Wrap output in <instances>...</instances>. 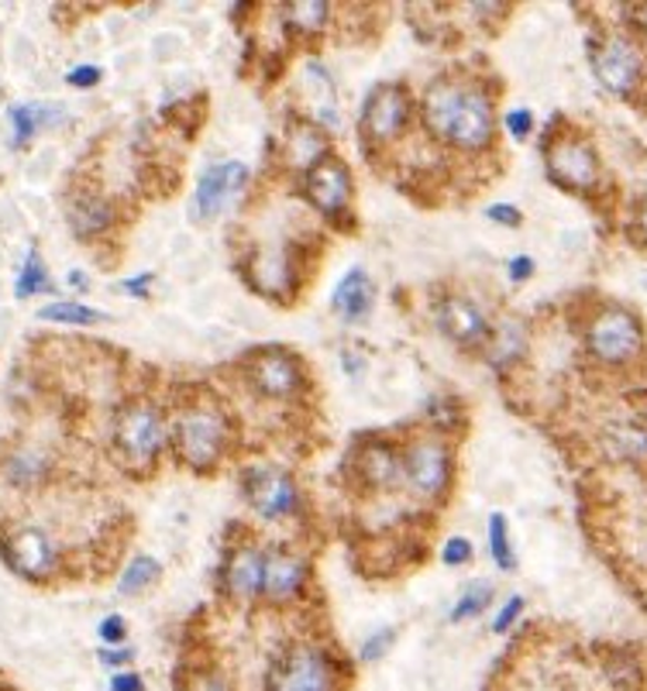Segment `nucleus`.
<instances>
[{
  "instance_id": "obj_42",
  "label": "nucleus",
  "mask_w": 647,
  "mask_h": 691,
  "mask_svg": "<svg viewBox=\"0 0 647 691\" xmlns=\"http://www.w3.org/2000/svg\"><path fill=\"white\" fill-rule=\"evenodd\" d=\"M637 231H640V238L647 241V197H644V203H640V210H637Z\"/></svg>"
},
{
  "instance_id": "obj_9",
  "label": "nucleus",
  "mask_w": 647,
  "mask_h": 691,
  "mask_svg": "<svg viewBox=\"0 0 647 691\" xmlns=\"http://www.w3.org/2000/svg\"><path fill=\"white\" fill-rule=\"evenodd\" d=\"M407 489L420 499H438L451 482V458L438 437H417L404 451Z\"/></svg>"
},
{
  "instance_id": "obj_13",
  "label": "nucleus",
  "mask_w": 647,
  "mask_h": 691,
  "mask_svg": "<svg viewBox=\"0 0 647 691\" xmlns=\"http://www.w3.org/2000/svg\"><path fill=\"white\" fill-rule=\"evenodd\" d=\"M249 182V169L241 163H218L204 172L194 193V221H213L218 213H225L244 190Z\"/></svg>"
},
{
  "instance_id": "obj_44",
  "label": "nucleus",
  "mask_w": 647,
  "mask_h": 691,
  "mask_svg": "<svg viewBox=\"0 0 647 691\" xmlns=\"http://www.w3.org/2000/svg\"><path fill=\"white\" fill-rule=\"evenodd\" d=\"M637 14H640V18H637V24L647 31V4H644V8H637Z\"/></svg>"
},
{
  "instance_id": "obj_20",
  "label": "nucleus",
  "mask_w": 647,
  "mask_h": 691,
  "mask_svg": "<svg viewBox=\"0 0 647 691\" xmlns=\"http://www.w3.org/2000/svg\"><path fill=\"white\" fill-rule=\"evenodd\" d=\"M331 306L342 321H365L376 306V282L368 279L365 269H352L342 282H337Z\"/></svg>"
},
{
  "instance_id": "obj_1",
  "label": "nucleus",
  "mask_w": 647,
  "mask_h": 691,
  "mask_svg": "<svg viewBox=\"0 0 647 691\" xmlns=\"http://www.w3.org/2000/svg\"><path fill=\"white\" fill-rule=\"evenodd\" d=\"M424 128L461 151H482L497 132L489 93L466 76H441L427 86L424 101Z\"/></svg>"
},
{
  "instance_id": "obj_40",
  "label": "nucleus",
  "mask_w": 647,
  "mask_h": 691,
  "mask_svg": "<svg viewBox=\"0 0 647 691\" xmlns=\"http://www.w3.org/2000/svg\"><path fill=\"white\" fill-rule=\"evenodd\" d=\"M534 275V259L531 255H516L513 262H510V279L513 282H528Z\"/></svg>"
},
{
  "instance_id": "obj_24",
  "label": "nucleus",
  "mask_w": 647,
  "mask_h": 691,
  "mask_svg": "<svg viewBox=\"0 0 647 691\" xmlns=\"http://www.w3.org/2000/svg\"><path fill=\"white\" fill-rule=\"evenodd\" d=\"M492 603V585L489 582H472L466 585V591L458 595V603L451 609V622H466V619H479Z\"/></svg>"
},
{
  "instance_id": "obj_22",
  "label": "nucleus",
  "mask_w": 647,
  "mask_h": 691,
  "mask_svg": "<svg viewBox=\"0 0 647 691\" xmlns=\"http://www.w3.org/2000/svg\"><path fill=\"white\" fill-rule=\"evenodd\" d=\"M523 348H528V327H523L520 321H503L486 341V362L500 371L513 368V362L523 355Z\"/></svg>"
},
{
  "instance_id": "obj_14",
  "label": "nucleus",
  "mask_w": 647,
  "mask_h": 691,
  "mask_svg": "<svg viewBox=\"0 0 647 691\" xmlns=\"http://www.w3.org/2000/svg\"><path fill=\"white\" fill-rule=\"evenodd\" d=\"M303 193H306V200H311L324 217L345 213L348 203H352V169L342 159L327 155V159H321L317 166L306 169V176H303Z\"/></svg>"
},
{
  "instance_id": "obj_17",
  "label": "nucleus",
  "mask_w": 647,
  "mask_h": 691,
  "mask_svg": "<svg viewBox=\"0 0 647 691\" xmlns=\"http://www.w3.org/2000/svg\"><path fill=\"white\" fill-rule=\"evenodd\" d=\"M262 585H265V551L252 544L238 547L225 564V591L238 603H252L262 599Z\"/></svg>"
},
{
  "instance_id": "obj_28",
  "label": "nucleus",
  "mask_w": 647,
  "mask_h": 691,
  "mask_svg": "<svg viewBox=\"0 0 647 691\" xmlns=\"http://www.w3.org/2000/svg\"><path fill=\"white\" fill-rule=\"evenodd\" d=\"M14 293L18 296H35V293H49V269H45V259L39 251H28V259L18 272V282H14Z\"/></svg>"
},
{
  "instance_id": "obj_33",
  "label": "nucleus",
  "mask_w": 647,
  "mask_h": 691,
  "mask_svg": "<svg viewBox=\"0 0 647 691\" xmlns=\"http://www.w3.org/2000/svg\"><path fill=\"white\" fill-rule=\"evenodd\" d=\"M441 561L448 568H458V564H469L472 561V541L469 537H451L441 551Z\"/></svg>"
},
{
  "instance_id": "obj_21",
  "label": "nucleus",
  "mask_w": 647,
  "mask_h": 691,
  "mask_svg": "<svg viewBox=\"0 0 647 691\" xmlns=\"http://www.w3.org/2000/svg\"><path fill=\"white\" fill-rule=\"evenodd\" d=\"M66 217H70V228H73L83 241L104 234V231L114 224V210H111V203H107L101 193H76V197L70 200Z\"/></svg>"
},
{
  "instance_id": "obj_31",
  "label": "nucleus",
  "mask_w": 647,
  "mask_h": 691,
  "mask_svg": "<svg viewBox=\"0 0 647 691\" xmlns=\"http://www.w3.org/2000/svg\"><path fill=\"white\" fill-rule=\"evenodd\" d=\"M396 643V630L393 626H383V630H376L373 637H368L358 650V661L362 664H373V661H383V657L389 653V647Z\"/></svg>"
},
{
  "instance_id": "obj_27",
  "label": "nucleus",
  "mask_w": 647,
  "mask_h": 691,
  "mask_svg": "<svg viewBox=\"0 0 647 691\" xmlns=\"http://www.w3.org/2000/svg\"><path fill=\"white\" fill-rule=\"evenodd\" d=\"M42 321L86 327V324H101V321H107V313H101V310H94V306H83V303H52V306L42 310Z\"/></svg>"
},
{
  "instance_id": "obj_7",
  "label": "nucleus",
  "mask_w": 647,
  "mask_h": 691,
  "mask_svg": "<svg viewBox=\"0 0 647 691\" xmlns=\"http://www.w3.org/2000/svg\"><path fill=\"white\" fill-rule=\"evenodd\" d=\"M241 489H244V499H249V506L265 520H290L300 506V489L283 468H272V464L244 468Z\"/></svg>"
},
{
  "instance_id": "obj_12",
  "label": "nucleus",
  "mask_w": 647,
  "mask_h": 691,
  "mask_svg": "<svg viewBox=\"0 0 647 691\" xmlns=\"http://www.w3.org/2000/svg\"><path fill=\"white\" fill-rule=\"evenodd\" d=\"M410 121V93L399 83H383L362 111V135L376 145L396 142Z\"/></svg>"
},
{
  "instance_id": "obj_39",
  "label": "nucleus",
  "mask_w": 647,
  "mask_h": 691,
  "mask_svg": "<svg viewBox=\"0 0 647 691\" xmlns=\"http://www.w3.org/2000/svg\"><path fill=\"white\" fill-rule=\"evenodd\" d=\"M111 691H145V681L138 671H114L111 674Z\"/></svg>"
},
{
  "instance_id": "obj_23",
  "label": "nucleus",
  "mask_w": 647,
  "mask_h": 691,
  "mask_svg": "<svg viewBox=\"0 0 647 691\" xmlns=\"http://www.w3.org/2000/svg\"><path fill=\"white\" fill-rule=\"evenodd\" d=\"M63 111L59 107H42V104H21L11 111V124H14V145H28L35 138L39 128H45L49 121H59Z\"/></svg>"
},
{
  "instance_id": "obj_29",
  "label": "nucleus",
  "mask_w": 647,
  "mask_h": 691,
  "mask_svg": "<svg viewBox=\"0 0 647 691\" xmlns=\"http://www.w3.org/2000/svg\"><path fill=\"white\" fill-rule=\"evenodd\" d=\"M156 582H159V561L156 557H135L125 568V575H121V591L138 595Z\"/></svg>"
},
{
  "instance_id": "obj_37",
  "label": "nucleus",
  "mask_w": 647,
  "mask_h": 691,
  "mask_svg": "<svg viewBox=\"0 0 647 691\" xmlns=\"http://www.w3.org/2000/svg\"><path fill=\"white\" fill-rule=\"evenodd\" d=\"M104 80V70L101 66H76L66 73V83L70 86H80V90H90V86H97Z\"/></svg>"
},
{
  "instance_id": "obj_25",
  "label": "nucleus",
  "mask_w": 647,
  "mask_h": 691,
  "mask_svg": "<svg viewBox=\"0 0 647 691\" xmlns=\"http://www.w3.org/2000/svg\"><path fill=\"white\" fill-rule=\"evenodd\" d=\"M489 551H492V561H497L500 572L516 568V554H513V544H510V526H507L503 513L489 516Z\"/></svg>"
},
{
  "instance_id": "obj_38",
  "label": "nucleus",
  "mask_w": 647,
  "mask_h": 691,
  "mask_svg": "<svg viewBox=\"0 0 647 691\" xmlns=\"http://www.w3.org/2000/svg\"><path fill=\"white\" fill-rule=\"evenodd\" d=\"M486 217H489L492 224H503V228H516L520 224V210L513 203H492L486 210Z\"/></svg>"
},
{
  "instance_id": "obj_18",
  "label": "nucleus",
  "mask_w": 647,
  "mask_h": 691,
  "mask_svg": "<svg viewBox=\"0 0 647 691\" xmlns=\"http://www.w3.org/2000/svg\"><path fill=\"white\" fill-rule=\"evenodd\" d=\"M306 582V564L293 551H265V585H262V599L269 603H293L303 591Z\"/></svg>"
},
{
  "instance_id": "obj_19",
  "label": "nucleus",
  "mask_w": 647,
  "mask_h": 691,
  "mask_svg": "<svg viewBox=\"0 0 647 691\" xmlns=\"http://www.w3.org/2000/svg\"><path fill=\"white\" fill-rule=\"evenodd\" d=\"M52 454L42 451V448H32V444H21L14 448L8 458H4V479L8 485L21 489V492H32V489H42L52 475Z\"/></svg>"
},
{
  "instance_id": "obj_8",
  "label": "nucleus",
  "mask_w": 647,
  "mask_h": 691,
  "mask_svg": "<svg viewBox=\"0 0 647 691\" xmlns=\"http://www.w3.org/2000/svg\"><path fill=\"white\" fill-rule=\"evenodd\" d=\"M0 547H4V557L11 561V568L32 582L52 578L59 572V564H63L55 537L45 533L42 526H14L8 537L0 541Z\"/></svg>"
},
{
  "instance_id": "obj_43",
  "label": "nucleus",
  "mask_w": 647,
  "mask_h": 691,
  "mask_svg": "<svg viewBox=\"0 0 647 691\" xmlns=\"http://www.w3.org/2000/svg\"><path fill=\"white\" fill-rule=\"evenodd\" d=\"M70 286L83 290V286H86V275H83V272H70Z\"/></svg>"
},
{
  "instance_id": "obj_6",
  "label": "nucleus",
  "mask_w": 647,
  "mask_h": 691,
  "mask_svg": "<svg viewBox=\"0 0 647 691\" xmlns=\"http://www.w3.org/2000/svg\"><path fill=\"white\" fill-rule=\"evenodd\" d=\"M544 166L551 182L565 186V190H593L599 182V155L589 145V138H582L575 132H562L559 138H551L544 148Z\"/></svg>"
},
{
  "instance_id": "obj_15",
  "label": "nucleus",
  "mask_w": 647,
  "mask_h": 691,
  "mask_svg": "<svg viewBox=\"0 0 647 691\" xmlns=\"http://www.w3.org/2000/svg\"><path fill=\"white\" fill-rule=\"evenodd\" d=\"M438 327L455 344H466V348H482L492 334L489 321L482 317V310L466 296H448L438 303Z\"/></svg>"
},
{
  "instance_id": "obj_32",
  "label": "nucleus",
  "mask_w": 647,
  "mask_h": 691,
  "mask_svg": "<svg viewBox=\"0 0 647 691\" xmlns=\"http://www.w3.org/2000/svg\"><path fill=\"white\" fill-rule=\"evenodd\" d=\"M97 634H101V640L107 647H125V640H128V622H125V616L111 613L107 619H101Z\"/></svg>"
},
{
  "instance_id": "obj_26",
  "label": "nucleus",
  "mask_w": 647,
  "mask_h": 691,
  "mask_svg": "<svg viewBox=\"0 0 647 691\" xmlns=\"http://www.w3.org/2000/svg\"><path fill=\"white\" fill-rule=\"evenodd\" d=\"M290 151L296 155V163H311V166L327 159L321 128H314V124H296L293 135H290Z\"/></svg>"
},
{
  "instance_id": "obj_35",
  "label": "nucleus",
  "mask_w": 647,
  "mask_h": 691,
  "mask_svg": "<svg viewBox=\"0 0 647 691\" xmlns=\"http://www.w3.org/2000/svg\"><path fill=\"white\" fill-rule=\"evenodd\" d=\"M531 128H534V114L528 111V107H516V111H510L507 114V132L516 138V142H523L531 135Z\"/></svg>"
},
{
  "instance_id": "obj_3",
  "label": "nucleus",
  "mask_w": 647,
  "mask_h": 691,
  "mask_svg": "<svg viewBox=\"0 0 647 691\" xmlns=\"http://www.w3.org/2000/svg\"><path fill=\"white\" fill-rule=\"evenodd\" d=\"M342 671L334 653L321 643H290L272 657L265 691H337Z\"/></svg>"
},
{
  "instance_id": "obj_2",
  "label": "nucleus",
  "mask_w": 647,
  "mask_h": 691,
  "mask_svg": "<svg viewBox=\"0 0 647 691\" xmlns=\"http://www.w3.org/2000/svg\"><path fill=\"white\" fill-rule=\"evenodd\" d=\"M228 433H231L228 420H225L221 406L213 399L187 402L173 420L176 454H179V461H187L197 471H207L225 458Z\"/></svg>"
},
{
  "instance_id": "obj_4",
  "label": "nucleus",
  "mask_w": 647,
  "mask_h": 691,
  "mask_svg": "<svg viewBox=\"0 0 647 691\" xmlns=\"http://www.w3.org/2000/svg\"><path fill=\"white\" fill-rule=\"evenodd\" d=\"M585 344L589 355L603 365L624 368L644 358V327L624 306H606L599 310L589 331H585Z\"/></svg>"
},
{
  "instance_id": "obj_10",
  "label": "nucleus",
  "mask_w": 647,
  "mask_h": 691,
  "mask_svg": "<svg viewBox=\"0 0 647 691\" xmlns=\"http://www.w3.org/2000/svg\"><path fill=\"white\" fill-rule=\"evenodd\" d=\"M244 379H249L252 389L265 399H293L306 383L296 355H290L283 348L255 352L249 362H244Z\"/></svg>"
},
{
  "instance_id": "obj_41",
  "label": "nucleus",
  "mask_w": 647,
  "mask_h": 691,
  "mask_svg": "<svg viewBox=\"0 0 647 691\" xmlns=\"http://www.w3.org/2000/svg\"><path fill=\"white\" fill-rule=\"evenodd\" d=\"M152 282H156V275H152V272H145V275H135V279H128V282H125V290H128L132 296H148V286H152Z\"/></svg>"
},
{
  "instance_id": "obj_34",
  "label": "nucleus",
  "mask_w": 647,
  "mask_h": 691,
  "mask_svg": "<svg viewBox=\"0 0 647 691\" xmlns=\"http://www.w3.org/2000/svg\"><path fill=\"white\" fill-rule=\"evenodd\" d=\"M520 613H523V599H520V595H513V599L497 613V619H492V634H510L513 630V622L520 619Z\"/></svg>"
},
{
  "instance_id": "obj_11",
  "label": "nucleus",
  "mask_w": 647,
  "mask_h": 691,
  "mask_svg": "<svg viewBox=\"0 0 647 691\" xmlns=\"http://www.w3.org/2000/svg\"><path fill=\"white\" fill-rule=\"evenodd\" d=\"M593 70H596V80L603 83V90H609L613 97H630L634 86L640 83L644 59H640V49L630 39L613 35V39H603L596 45Z\"/></svg>"
},
{
  "instance_id": "obj_30",
  "label": "nucleus",
  "mask_w": 647,
  "mask_h": 691,
  "mask_svg": "<svg viewBox=\"0 0 647 691\" xmlns=\"http://www.w3.org/2000/svg\"><path fill=\"white\" fill-rule=\"evenodd\" d=\"M283 11L290 14L286 21L300 31H321L327 24V14H331V8L321 4V0H296V4H290Z\"/></svg>"
},
{
  "instance_id": "obj_5",
  "label": "nucleus",
  "mask_w": 647,
  "mask_h": 691,
  "mask_svg": "<svg viewBox=\"0 0 647 691\" xmlns=\"http://www.w3.org/2000/svg\"><path fill=\"white\" fill-rule=\"evenodd\" d=\"M166 433H169V427L163 420V410L142 399V402H132L121 410V417L114 423V448L125 464L148 468L159 458V451L166 444Z\"/></svg>"
},
{
  "instance_id": "obj_16",
  "label": "nucleus",
  "mask_w": 647,
  "mask_h": 691,
  "mask_svg": "<svg viewBox=\"0 0 647 691\" xmlns=\"http://www.w3.org/2000/svg\"><path fill=\"white\" fill-rule=\"evenodd\" d=\"M355 464V475L362 485L376 489V492H386L393 489L399 479H404V454H399L389 441H368L355 451L352 458Z\"/></svg>"
},
{
  "instance_id": "obj_36",
  "label": "nucleus",
  "mask_w": 647,
  "mask_h": 691,
  "mask_svg": "<svg viewBox=\"0 0 647 691\" xmlns=\"http://www.w3.org/2000/svg\"><path fill=\"white\" fill-rule=\"evenodd\" d=\"M97 657H101V664H104V668L128 671L132 661H135V650H132V647H107V650H101Z\"/></svg>"
}]
</instances>
